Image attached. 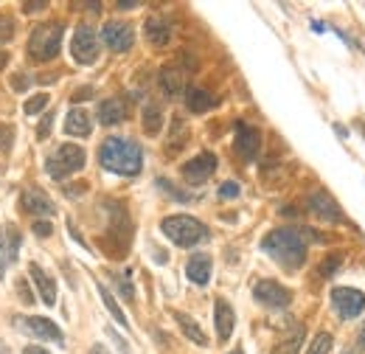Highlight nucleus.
I'll return each instance as SVG.
<instances>
[{
	"label": "nucleus",
	"instance_id": "obj_22",
	"mask_svg": "<svg viewBox=\"0 0 365 354\" xmlns=\"http://www.w3.org/2000/svg\"><path fill=\"white\" fill-rule=\"evenodd\" d=\"M160 88H163L166 96H180L185 90V76H182V71L178 65H166L160 71Z\"/></svg>",
	"mask_w": 365,
	"mask_h": 354
},
{
	"label": "nucleus",
	"instance_id": "obj_31",
	"mask_svg": "<svg viewBox=\"0 0 365 354\" xmlns=\"http://www.w3.org/2000/svg\"><path fill=\"white\" fill-rule=\"evenodd\" d=\"M46 107H48L46 93H40V96H34V98L26 101V113H29V116H34V113H40V110H46Z\"/></svg>",
	"mask_w": 365,
	"mask_h": 354
},
{
	"label": "nucleus",
	"instance_id": "obj_4",
	"mask_svg": "<svg viewBox=\"0 0 365 354\" xmlns=\"http://www.w3.org/2000/svg\"><path fill=\"white\" fill-rule=\"evenodd\" d=\"M85 161H88V155H85L82 146H76V143H62V146H56V152L48 155L46 169L53 180H65V177L76 175L79 169H85Z\"/></svg>",
	"mask_w": 365,
	"mask_h": 354
},
{
	"label": "nucleus",
	"instance_id": "obj_41",
	"mask_svg": "<svg viewBox=\"0 0 365 354\" xmlns=\"http://www.w3.org/2000/svg\"><path fill=\"white\" fill-rule=\"evenodd\" d=\"M230 354H245V352H239V349H236V352H230Z\"/></svg>",
	"mask_w": 365,
	"mask_h": 354
},
{
	"label": "nucleus",
	"instance_id": "obj_14",
	"mask_svg": "<svg viewBox=\"0 0 365 354\" xmlns=\"http://www.w3.org/2000/svg\"><path fill=\"white\" fill-rule=\"evenodd\" d=\"M17 248H20V231H17L14 225L0 228V278H3V273H6L9 262H14Z\"/></svg>",
	"mask_w": 365,
	"mask_h": 354
},
{
	"label": "nucleus",
	"instance_id": "obj_23",
	"mask_svg": "<svg viewBox=\"0 0 365 354\" xmlns=\"http://www.w3.org/2000/svg\"><path fill=\"white\" fill-rule=\"evenodd\" d=\"M185 104H188V110H191V113H208L217 101H214V96H211L208 90L188 88L185 90Z\"/></svg>",
	"mask_w": 365,
	"mask_h": 354
},
{
	"label": "nucleus",
	"instance_id": "obj_43",
	"mask_svg": "<svg viewBox=\"0 0 365 354\" xmlns=\"http://www.w3.org/2000/svg\"><path fill=\"white\" fill-rule=\"evenodd\" d=\"M346 354H354V352H346Z\"/></svg>",
	"mask_w": 365,
	"mask_h": 354
},
{
	"label": "nucleus",
	"instance_id": "obj_9",
	"mask_svg": "<svg viewBox=\"0 0 365 354\" xmlns=\"http://www.w3.org/2000/svg\"><path fill=\"white\" fill-rule=\"evenodd\" d=\"M101 40L107 43L110 51L121 54V51H130V48H133L135 31H133V26L124 23V20H110V23H104V29H101Z\"/></svg>",
	"mask_w": 365,
	"mask_h": 354
},
{
	"label": "nucleus",
	"instance_id": "obj_11",
	"mask_svg": "<svg viewBox=\"0 0 365 354\" xmlns=\"http://www.w3.org/2000/svg\"><path fill=\"white\" fill-rule=\"evenodd\" d=\"M17 323L26 329V332H31L34 338H43V340H51V343H65V335H62V329L53 323V320H48V318H17Z\"/></svg>",
	"mask_w": 365,
	"mask_h": 354
},
{
	"label": "nucleus",
	"instance_id": "obj_3",
	"mask_svg": "<svg viewBox=\"0 0 365 354\" xmlns=\"http://www.w3.org/2000/svg\"><path fill=\"white\" fill-rule=\"evenodd\" d=\"M160 231L178 245V248H194L200 242L208 239V228L194 217H185V214H178V217H166L160 222Z\"/></svg>",
	"mask_w": 365,
	"mask_h": 354
},
{
	"label": "nucleus",
	"instance_id": "obj_32",
	"mask_svg": "<svg viewBox=\"0 0 365 354\" xmlns=\"http://www.w3.org/2000/svg\"><path fill=\"white\" fill-rule=\"evenodd\" d=\"M220 197H225V200L239 197V183H222V186H220Z\"/></svg>",
	"mask_w": 365,
	"mask_h": 354
},
{
	"label": "nucleus",
	"instance_id": "obj_16",
	"mask_svg": "<svg viewBox=\"0 0 365 354\" xmlns=\"http://www.w3.org/2000/svg\"><path fill=\"white\" fill-rule=\"evenodd\" d=\"M96 116H98V124H104V127H115V124H121V121L127 118V104H124L121 98L98 101Z\"/></svg>",
	"mask_w": 365,
	"mask_h": 354
},
{
	"label": "nucleus",
	"instance_id": "obj_2",
	"mask_svg": "<svg viewBox=\"0 0 365 354\" xmlns=\"http://www.w3.org/2000/svg\"><path fill=\"white\" fill-rule=\"evenodd\" d=\"M262 251L284 270H298L307 262V242L298 231H289V228H278L273 233H267L262 242Z\"/></svg>",
	"mask_w": 365,
	"mask_h": 354
},
{
	"label": "nucleus",
	"instance_id": "obj_26",
	"mask_svg": "<svg viewBox=\"0 0 365 354\" xmlns=\"http://www.w3.org/2000/svg\"><path fill=\"white\" fill-rule=\"evenodd\" d=\"M160 124H163V113H160V107L146 104V107H143V133L158 135L160 133Z\"/></svg>",
	"mask_w": 365,
	"mask_h": 354
},
{
	"label": "nucleus",
	"instance_id": "obj_29",
	"mask_svg": "<svg viewBox=\"0 0 365 354\" xmlns=\"http://www.w3.org/2000/svg\"><path fill=\"white\" fill-rule=\"evenodd\" d=\"M11 143H14V127L0 121V152H9Z\"/></svg>",
	"mask_w": 365,
	"mask_h": 354
},
{
	"label": "nucleus",
	"instance_id": "obj_19",
	"mask_svg": "<svg viewBox=\"0 0 365 354\" xmlns=\"http://www.w3.org/2000/svg\"><path fill=\"white\" fill-rule=\"evenodd\" d=\"M29 275H31V281L37 284V290H40L46 307H56V284H53V278L46 275V270L40 265H29Z\"/></svg>",
	"mask_w": 365,
	"mask_h": 354
},
{
	"label": "nucleus",
	"instance_id": "obj_1",
	"mask_svg": "<svg viewBox=\"0 0 365 354\" xmlns=\"http://www.w3.org/2000/svg\"><path fill=\"white\" fill-rule=\"evenodd\" d=\"M98 163L113 172V175H124V177H135L143 166V155H140V146L130 138H107L98 149Z\"/></svg>",
	"mask_w": 365,
	"mask_h": 354
},
{
	"label": "nucleus",
	"instance_id": "obj_39",
	"mask_svg": "<svg viewBox=\"0 0 365 354\" xmlns=\"http://www.w3.org/2000/svg\"><path fill=\"white\" fill-rule=\"evenodd\" d=\"M91 354H110V352H107V349H104L101 343H96V346H93V349H91Z\"/></svg>",
	"mask_w": 365,
	"mask_h": 354
},
{
	"label": "nucleus",
	"instance_id": "obj_13",
	"mask_svg": "<svg viewBox=\"0 0 365 354\" xmlns=\"http://www.w3.org/2000/svg\"><path fill=\"white\" fill-rule=\"evenodd\" d=\"M309 211L320 217V220L326 222H343V211H340V206L326 194V191H315L312 197H309Z\"/></svg>",
	"mask_w": 365,
	"mask_h": 354
},
{
	"label": "nucleus",
	"instance_id": "obj_15",
	"mask_svg": "<svg viewBox=\"0 0 365 354\" xmlns=\"http://www.w3.org/2000/svg\"><path fill=\"white\" fill-rule=\"evenodd\" d=\"M23 208H26L29 214H34V217H53V214H56V206L48 200L46 191H40V188L23 191Z\"/></svg>",
	"mask_w": 365,
	"mask_h": 354
},
{
	"label": "nucleus",
	"instance_id": "obj_25",
	"mask_svg": "<svg viewBox=\"0 0 365 354\" xmlns=\"http://www.w3.org/2000/svg\"><path fill=\"white\" fill-rule=\"evenodd\" d=\"M301 346H304V326H295V332L287 340H281L273 354H301Z\"/></svg>",
	"mask_w": 365,
	"mask_h": 354
},
{
	"label": "nucleus",
	"instance_id": "obj_8",
	"mask_svg": "<svg viewBox=\"0 0 365 354\" xmlns=\"http://www.w3.org/2000/svg\"><path fill=\"white\" fill-rule=\"evenodd\" d=\"M71 54L79 65H93L98 56V34L93 31L91 26H79L71 43Z\"/></svg>",
	"mask_w": 365,
	"mask_h": 354
},
{
	"label": "nucleus",
	"instance_id": "obj_34",
	"mask_svg": "<svg viewBox=\"0 0 365 354\" xmlns=\"http://www.w3.org/2000/svg\"><path fill=\"white\" fill-rule=\"evenodd\" d=\"M53 118H56L53 113H46V118L40 121V130H37V135H40V138H48V133H51V124H53Z\"/></svg>",
	"mask_w": 365,
	"mask_h": 354
},
{
	"label": "nucleus",
	"instance_id": "obj_42",
	"mask_svg": "<svg viewBox=\"0 0 365 354\" xmlns=\"http://www.w3.org/2000/svg\"><path fill=\"white\" fill-rule=\"evenodd\" d=\"M360 130H363V133H365V124H360Z\"/></svg>",
	"mask_w": 365,
	"mask_h": 354
},
{
	"label": "nucleus",
	"instance_id": "obj_30",
	"mask_svg": "<svg viewBox=\"0 0 365 354\" xmlns=\"http://www.w3.org/2000/svg\"><path fill=\"white\" fill-rule=\"evenodd\" d=\"M14 37V20L9 14H0V45Z\"/></svg>",
	"mask_w": 365,
	"mask_h": 354
},
{
	"label": "nucleus",
	"instance_id": "obj_17",
	"mask_svg": "<svg viewBox=\"0 0 365 354\" xmlns=\"http://www.w3.org/2000/svg\"><path fill=\"white\" fill-rule=\"evenodd\" d=\"M143 31H146V40L152 45H158V48L169 45V40H172V26H169V20L160 17V14H152V17L143 23Z\"/></svg>",
	"mask_w": 365,
	"mask_h": 354
},
{
	"label": "nucleus",
	"instance_id": "obj_37",
	"mask_svg": "<svg viewBox=\"0 0 365 354\" xmlns=\"http://www.w3.org/2000/svg\"><path fill=\"white\" fill-rule=\"evenodd\" d=\"M14 88L26 90V76H14Z\"/></svg>",
	"mask_w": 365,
	"mask_h": 354
},
{
	"label": "nucleus",
	"instance_id": "obj_33",
	"mask_svg": "<svg viewBox=\"0 0 365 354\" xmlns=\"http://www.w3.org/2000/svg\"><path fill=\"white\" fill-rule=\"evenodd\" d=\"M337 267H340V256H329V259L323 262V267H320V275H331Z\"/></svg>",
	"mask_w": 365,
	"mask_h": 354
},
{
	"label": "nucleus",
	"instance_id": "obj_28",
	"mask_svg": "<svg viewBox=\"0 0 365 354\" xmlns=\"http://www.w3.org/2000/svg\"><path fill=\"white\" fill-rule=\"evenodd\" d=\"M307 354H331V335L320 332L318 338L312 340V346H309V352Z\"/></svg>",
	"mask_w": 365,
	"mask_h": 354
},
{
	"label": "nucleus",
	"instance_id": "obj_38",
	"mask_svg": "<svg viewBox=\"0 0 365 354\" xmlns=\"http://www.w3.org/2000/svg\"><path fill=\"white\" fill-rule=\"evenodd\" d=\"M6 65H9V54H6V51H0V71H3Z\"/></svg>",
	"mask_w": 365,
	"mask_h": 354
},
{
	"label": "nucleus",
	"instance_id": "obj_21",
	"mask_svg": "<svg viewBox=\"0 0 365 354\" xmlns=\"http://www.w3.org/2000/svg\"><path fill=\"white\" fill-rule=\"evenodd\" d=\"M185 273H188V278H191L197 287H205V284L211 281V259H208L205 253L191 256L188 265H185Z\"/></svg>",
	"mask_w": 365,
	"mask_h": 354
},
{
	"label": "nucleus",
	"instance_id": "obj_27",
	"mask_svg": "<svg viewBox=\"0 0 365 354\" xmlns=\"http://www.w3.org/2000/svg\"><path fill=\"white\" fill-rule=\"evenodd\" d=\"M98 295H101V301H104V307H107V312L121 323V326H130V320H127V315H124V310L115 304V298L110 295V290L104 287V284H98Z\"/></svg>",
	"mask_w": 365,
	"mask_h": 354
},
{
	"label": "nucleus",
	"instance_id": "obj_20",
	"mask_svg": "<svg viewBox=\"0 0 365 354\" xmlns=\"http://www.w3.org/2000/svg\"><path fill=\"white\" fill-rule=\"evenodd\" d=\"M65 133L73 135V138H88V135L93 133V124H91L88 110L73 107V110L68 113V118H65Z\"/></svg>",
	"mask_w": 365,
	"mask_h": 354
},
{
	"label": "nucleus",
	"instance_id": "obj_6",
	"mask_svg": "<svg viewBox=\"0 0 365 354\" xmlns=\"http://www.w3.org/2000/svg\"><path fill=\"white\" fill-rule=\"evenodd\" d=\"M253 298H256L262 307H267V310H284V307L292 304V293H289L287 287H281L278 281H270V278L256 281Z\"/></svg>",
	"mask_w": 365,
	"mask_h": 354
},
{
	"label": "nucleus",
	"instance_id": "obj_24",
	"mask_svg": "<svg viewBox=\"0 0 365 354\" xmlns=\"http://www.w3.org/2000/svg\"><path fill=\"white\" fill-rule=\"evenodd\" d=\"M175 320L180 323L182 335H185L191 343H197V346H208V338H205V332L200 329V323H197L194 318H188L185 312H175Z\"/></svg>",
	"mask_w": 365,
	"mask_h": 354
},
{
	"label": "nucleus",
	"instance_id": "obj_5",
	"mask_svg": "<svg viewBox=\"0 0 365 354\" xmlns=\"http://www.w3.org/2000/svg\"><path fill=\"white\" fill-rule=\"evenodd\" d=\"M62 31L65 26L62 23H43L31 31V40H29V54L34 62H48L59 54V45H62Z\"/></svg>",
	"mask_w": 365,
	"mask_h": 354
},
{
	"label": "nucleus",
	"instance_id": "obj_35",
	"mask_svg": "<svg viewBox=\"0 0 365 354\" xmlns=\"http://www.w3.org/2000/svg\"><path fill=\"white\" fill-rule=\"evenodd\" d=\"M34 231H37V233H40V236H51V231H53V228H51V222L34 220Z\"/></svg>",
	"mask_w": 365,
	"mask_h": 354
},
{
	"label": "nucleus",
	"instance_id": "obj_10",
	"mask_svg": "<svg viewBox=\"0 0 365 354\" xmlns=\"http://www.w3.org/2000/svg\"><path fill=\"white\" fill-rule=\"evenodd\" d=\"M214 169H217V158H214L211 152H200L197 158H191V161L182 166V177H185L191 186H200V183H205L208 177L214 175Z\"/></svg>",
	"mask_w": 365,
	"mask_h": 354
},
{
	"label": "nucleus",
	"instance_id": "obj_36",
	"mask_svg": "<svg viewBox=\"0 0 365 354\" xmlns=\"http://www.w3.org/2000/svg\"><path fill=\"white\" fill-rule=\"evenodd\" d=\"M23 354H48V352L40 349V346H29V349H23Z\"/></svg>",
	"mask_w": 365,
	"mask_h": 354
},
{
	"label": "nucleus",
	"instance_id": "obj_7",
	"mask_svg": "<svg viewBox=\"0 0 365 354\" xmlns=\"http://www.w3.org/2000/svg\"><path fill=\"white\" fill-rule=\"evenodd\" d=\"M331 307L337 310L340 318L351 320L365 310V295L354 287H334L331 290Z\"/></svg>",
	"mask_w": 365,
	"mask_h": 354
},
{
	"label": "nucleus",
	"instance_id": "obj_40",
	"mask_svg": "<svg viewBox=\"0 0 365 354\" xmlns=\"http://www.w3.org/2000/svg\"><path fill=\"white\" fill-rule=\"evenodd\" d=\"M360 346L365 349V323H363V329H360Z\"/></svg>",
	"mask_w": 365,
	"mask_h": 354
},
{
	"label": "nucleus",
	"instance_id": "obj_12",
	"mask_svg": "<svg viewBox=\"0 0 365 354\" xmlns=\"http://www.w3.org/2000/svg\"><path fill=\"white\" fill-rule=\"evenodd\" d=\"M259 146H262L259 130H253V127L245 124V121H236V152H239L245 161H253V158L259 155Z\"/></svg>",
	"mask_w": 365,
	"mask_h": 354
},
{
	"label": "nucleus",
	"instance_id": "obj_18",
	"mask_svg": "<svg viewBox=\"0 0 365 354\" xmlns=\"http://www.w3.org/2000/svg\"><path fill=\"white\" fill-rule=\"evenodd\" d=\"M214 326H217V338H220L222 343L230 340L233 326H236V315H233V310H230V304L225 298H220L217 307H214Z\"/></svg>",
	"mask_w": 365,
	"mask_h": 354
}]
</instances>
